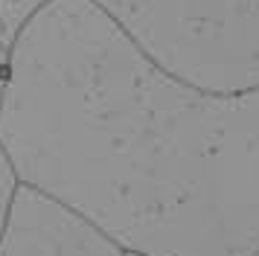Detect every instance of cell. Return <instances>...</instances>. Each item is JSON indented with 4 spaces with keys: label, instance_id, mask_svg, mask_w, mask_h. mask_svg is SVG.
I'll return each instance as SVG.
<instances>
[{
    "label": "cell",
    "instance_id": "6da1fadb",
    "mask_svg": "<svg viewBox=\"0 0 259 256\" xmlns=\"http://www.w3.org/2000/svg\"><path fill=\"white\" fill-rule=\"evenodd\" d=\"M0 149L128 256L259 247V91L178 79L91 0H50L18 35Z\"/></svg>",
    "mask_w": 259,
    "mask_h": 256
},
{
    "label": "cell",
    "instance_id": "7a4b0ae2",
    "mask_svg": "<svg viewBox=\"0 0 259 256\" xmlns=\"http://www.w3.org/2000/svg\"><path fill=\"white\" fill-rule=\"evenodd\" d=\"M154 64L215 93L259 91V0H91Z\"/></svg>",
    "mask_w": 259,
    "mask_h": 256
},
{
    "label": "cell",
    "instance_id": "3957f363",
    "mask_svg": "<svg viewBox=\"0 0 259 256\" xmlns=\"http://www.w3.org/2000/svg\"><path fill=\"white\" fill-rule=\"evenodd\" d=\"M0 256H125L67 201L18 181L0 221Z\"/></svg>",
    "mask_w": 259,
    "mask_h": 256
},
{
    "label": "cell",
    "instance_id": "277c9868",
    "mask_svg": "<svg viewBox=\"0 0 259 256\" xmlns=\"http://www.w3.org/2000/svg\"><path fill=\"white\" fill-rule=\"evenodd\" d=\"M47 3L50 0H0V96H3V84H6V73H9V58H12L18 35L24 32L29 18L41 6H47Z\"/></svg>",
    "mask_w": 259,
    "mask_h": 256
},
{
    "label": "cell",
    "instance_id": "5b68a950",
    "mask_svg": "<svg viewBox=\"0 0 259 256\" xmlns=\"http://www.w3.org/2000/svg\"><path fill=\"white\" fill-rule=\"evenodd\" d=\"M15 184H18V178H15L12 166H9L6 154L0 149V221H3V212H6V204H9V195H12Z\"/></svg>",
    "mask_w": 259,
    "mask_h": 256
},
{
    "label": "cell",
    "instance_id": "8992f818",
    "mask_svg": "<svg viewBox=\"0 0 259 256\" xmlns=\"http://www.w3.org/2000/svg\"><path fill=\"white\" fill-rule=\"evenodd\" d=\"M253 256H259V247H256V250H253Z\"/></svg>",
    "mask_w": 259,
    "mask_h": 256
},
{
    "label": "cell",
    "instance_id": "52a82bcc",
    "mask_svg": "<svg viewBox=\"0 0 259 256\" xmlns=\"http://www.w3.org/2000/svg\"><path fill=\"white\" fill-rule=\"evenodd\" d=\"M125 256H128V253H125Z\"/></svg>",
    "mask_w": 259,
    "mask_h": 256
}]
</instances>
